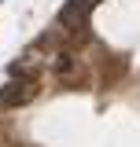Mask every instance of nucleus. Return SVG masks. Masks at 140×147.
<instances>
[{
    "mask_svg": "<svg viewBox=\"0 0 140 147\" xmlns=\"http://www.w3.org/2000/svg\"><path fill=\"white\" fill-rule=\"evenodd\" d=\"M92 7H96V0H67L63 4V11H59V30L67 37H81L88 33V15H92Z\"/></svg>",
    "mask_w": 140,
    "mask_h": 147,
    "instance_id": "obj_1",
    "label": "nucleus"
},
{
    "mask_svg": "<svg viewBox=\"0 0 140 147\" xmlns=\"http://www.w3.org/2000/svg\"><path fill=\"white\" fill-rule=\"evenodd\" d=\"M33 96H37V77H18V81H7V85L0 88V110L26 107Z\"/></svg>",
    "mask_w": 140,
    "mask_h": 147,
    "instance_id": "obj_2",
    "label": "nucleus"
}]
</instances>
